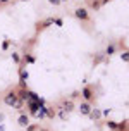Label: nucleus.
Listing matches in <instances>:
<instances>
[{"label":"nucleus","mask_w":129,"mask_h":131,"mask_svg":"<svg viewBox=\"0 0 129 131\" xmlns=\"http://www.w3.org/2000/svg\"><path fill=\"white\" fill-rule=\"evenodd\" d=\"M48 2H50L52 5H58V4H60V2H58V0H48Z\"/></svg>","instance_id":"19"},{"label":"nucleus","mask_w":129,"mask_h":131,"mask_svg":"<svg viewBox=\"0 0 129 131\" xmlns=\"http://www.w3.org/2000/svg\"><path fill=\"white\" fill-rule=\"evenodd\" d=\"M17 100H19V98H17V93H16V90H10V92H7L5 95H4V104H5L7 107H14Z\"/></svg>","instance_id":"1"},{"label":"nucleus","mask_w":129,"mask_h":131,"mask_svg":"<svg viewBox=\"0 0 129 131\" xmlns=\"http://www.w3.org/2000/svg\"><path fill=\"white\" fill-rule=\"evenodd\" d=\"M91 109H93V107H91V104H88V102H81V104L77 105V111H79L81 116H88L91 112Z\"/></svg>","instance_id":"5"},{"label":"nucleus","mask_w":129,"mask_h":131,"mask_svg":"<svg viewBox=\"0 0 129 131\" xmlns=\"http://www.w3.org/2000/svg\"><path fill=\"white\" fill-rule=\"evenodd\" d=\"M107 128L109 129H117V123L115 121H107Z\"/></svg>","instance_id":"11"},{"label":"nucleus","mask_w":129,"mask_h":131,"mask_svg":"<svg viewBox=\"0 0 129 131\" xmlns=\"http://www.w3.org/2000/svg\"><path fill=\"white\" fill-rule=\"evenodd\" d=\"M21 2H28V0H21Z\"/></svg>","instance_id":"26"},{"label":"nucleus","mask_w":129,"mask_h":131,"mask_svg":"<svg viewBox=\"0 0 129 131\" xmlns=\"http://www.w3.org/2000/svg\"><path fill=\"white\" fill-rule=\"evenodd\" d=\"M88 117L93 119V121H98V119L102 117V111H100V109H91V112L88 114Z\"/></svg>","instance_id":"8"},{"label":"nucleus","mask_w":129,"mask_h":131,"mask_svg":"<svg viewBox=\"0 0 129 131\" xmlns=\"http://www.w3.org/2000/svg\"><path fill=\"white\" fill-rule=\"evenodd\" d=\"M22 107H24V102L22 100H17L16 105H14V109H17V111H22Z\"/></svg>","instance_id":"12"},{"label":"nucleus","mask_w":129,"mask_h":131,"mask_svg":"<svg viewBox=\"0 0 129 131\" xmlns=\"http://www.w3.org/2000/svg\"><path fill=\"white\" fill-rule=\"evenodd\" d=\"M100 5H102V4H100V0H93V2H91V7H93L95 10H97V9H98Z\"/></svg>","instance_id":"15"},{"label":"nucleus","mask_w":129,"mask_h":131,"mask_svg":"<svg viewBox=\"0 0 129 131\" xmlns=\"http://www.w3.org/2000/svg\"><path fill=\"white\" fill-rule=\"evenodd\" d=\"M60 109H62V111H65L67 114H69V112H72L74 109H76V105H74V102H72L71 98H69V100H64V102H62Z\"/></svg>","instance_id":"6"},{"label":"nucleus","mask_w":129,"mask_h":131,"mask_svg":"<svg viewBox=\"0 0 129 131\" xmlns=\"http://www.w3.org/2000/svg\"><path fill=\"white\" fill-rule=\"evenodd\" d=\"M9 0H0V5H4V4H7Z\"/></svg>","instance_id":"24"},{"label":"nucleus","mask_w":129,"mask_h":131,"mask_svg":"<svg viewBox=\"0 0 129 131\" xmlns=\"http://www.w3.org/2000/svg\"><path fill=\"white\" fill-rule=\"evenodd\" d=\"M28 79V71H21V81H26Z\"/></svg>","instance_id":"17"},{"label":"nucleus","mask_w":129,"mask_h":131,"mask_svg":"<svg viewBox=\"0 0 129 131\" xmlns=\"http://www.w3.org/2000/svg\"><path fill=\"white\" fill-rule=\"evenodd\" d=\"M50 24H53V19H46L43 24H41V28H46V26H50Z\"/></svg>","instance_id":"16"},{"label":"nucleus","mask_w":129,"mask_h":131,"mask_svg":"<svg viewBox=\"0 0 129 131\" xmlns=\"http://www.w3.org/2000/svg\"><path fill=\"white\" fill-rule=\"evenodd\" d=\"M4 119H5V116H4V114H2V112H0V123H2V121H4Z\"/></svg>","instance_id":"23"},{"label":"nucleus","mask_w":129,"mask_h":131,"mask_svg":"<svg viewBox=\"0 0 129 131\" xmlns=\"http://www.w3.org/2000/svg\"><path fill=\"white\" fill-rule=\"evenodd\" d=\"M58 2H67V0H58Z\"/></svg>","instance_id":"25"},{"label":"nucleus","mask_w":129,"mask_h":131,"mask_svg":"<svg viewBox=\"0 0 129 131\" xmlns=\"http://www.w3.org/2000/svg\"><path fill=\"white\" fill-rule=\"evenodd\" d=\"M114 52H115V45H109V47H107V50H105V55H109V57H110Z\"/></svg>","instance_id":"10"},{"label":"nucleus","mask_w":129,"mask_h":131,"mask_svg":"<svg viewBox=\"0 0 129 131\" xmlns=\"http://www.w3.org/2000/svg\"><path fill=\"white\" fill-rule=\"evenodd\" d=\"M81 95H83L84 102H88V104H91V102H93V98H95V95H93V90H91V86H84L83 92H81Z\"/></svg>","instance_id":"4"},{"label":"nucleus","mask_w":129,"mask_h":131,"mask_svg":"<svg viewBox=\"0 0 129 131\" xmlns=\"http://www.w3.org/2000/svg\"><path fill=\"white\" fill-rule=\"evenodd\" d=\"M12 60H14V62H16V64H19V62H21V57H19V53L12 52Z\"/></svg>","instance_id":"13"},{"label":"nucleus","mask_w":129,"mask_h":131,"mask_svg":"<svg viewBox=\"0 0 129 131\" xmlns=\"http://www.w3.org/2000/svg\"><path fill=\"white\" fill-rule=\"evenodd\" d=\"M17 124H19L21 128H28V124H29V116L24 114V112H21L19 117H17Z\"/></svg>","instance_id":"7"},{"label":"nucleus","mask_w":129,"mask_h":131,"mask_svg":"<svg viewBox=\"0 0 129 131\" xmlns=\"http://www.w3.org/2000/svg\"><path fill=\"white\" fill-rule=\"evenodd\" d=\"M53 23H55L57 26H62V21H60V19H55V21H53Z\"/></svg>","instance_id":"20"},{"label":"nucleus","mask_w":129,"mask_h":131,"mask_svg":"<svg viewBox=\"0 0 129 131\" xmlns=\"http://www.w3.org/2000/svg\"><path fill=\"white\" fill-rule=\"evenodd\" d=\"M74 16H76L77 19H81V21H88L90 19V12H88L86 7H77L76 10H74Z\"/></svg>","instance_id":"2"},{"label":"nucleus","mask_w":129,"mask_h":131,"mask_svg":"<svg viewBox=\"0 0 129 131\" xmlns=\"http://www.w3.org/2000/svg\"><path fill=\"white\" fill-rule=\"evenodd\" d=\"M109 2H112V0H100V4H102V5H105V4H109Z\"/></svg>","instance_id":"22"},{"label":"nucleus","mask_w":129,"mask_h":131,"mask_svg":"<svg viewBox=\"0 0 129 131\" xmlns=\"http://www.w3.org/2000/svg\"><path fill=\"white\" fill-rule=\"evenodd\" d=\"M98 62H102V55H98L97 59H95V64H98Z\"/></svg>","instance_id":"21"},{"label":"nucleus","mask_w":129,"mask_h":131,"mask_svg":"<svg viewBox=\"0 0 129 131\" xmlns=\"http://www.w3.org/2000/svg\"><path fill=\"white\" fill-rule=\"evenodd\" d=\"M9 45H10V41H9V40H5V41L2 43V48H4V50H7V48H9Z\"/></svg>","instance_id":"18"},{"label":"nucleus","mask_w":129,"mask_h":131,"mask_svg":"<svg viewBox=\"0 0 129 131\" xmlns=\"http://www.w3.org/2000/svg\"><path fill=\"white\" fill-rule=\"evenodd\" d=\"M24 104L28 105V109H29V114H31V116H36V114H38V109L41 107V100H40V102L28 100V102H24Z\"/></svg>","instance_id":"3"},{"label":"nucleus","mask_w":129,"mask_h":131,"mask_svg":"<svg viewBox=\"0 0 129 131\" xmlns=\"http://www.w3.org/2000/svg\"><path fill=\"white\" fill-rule=\"evenodd\" d=\"M58 117L62 119V121H67V119H69V114H67L65 111H62V109L58 107Z\"/></svg>","instance_id":"9"},{"label":"nucleus","mask_w":129,"mask_h":131,"mask_svg":"<svg viewBox=\"0 0 129 131\" xmlns=\"http://www.w3.org/2000/svg\"><path fill=\"white\" fill-rule=\"evenodd\" d=\"M121 59H122L124 62H127V60H129V53H127V50H126V52H122V53H121Z\"/></svg>","instance_id":"14"}]
</instances>
